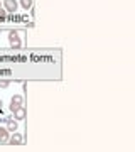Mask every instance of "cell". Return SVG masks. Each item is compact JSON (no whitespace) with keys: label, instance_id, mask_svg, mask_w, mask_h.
Returning a JSON list of instances; mask_svg holds the SVG:
<instances>
[{"label":"cell","instance_id":"6da1fadb","mask_svg":"<svg viewBox=\"0 0 135 152\" xmlns=\"http://www.w3.org/2000/svg\"><path fill=\"white\" fill-rule=\"evenodd\" d=\"M9 41H10V46L14 49L20 48V39H19V34H17V32H14V31H12V32L9 34Z\"/></svg>","mask_w":135,"mask_h":152},{"label":"cell","instance_id":"7a4b0ae2","mask_svg":"<svg viewBox=\"0 0 135 152\" xmlns=\"http://www.w3.org/2000/svg\"><path fill=\"white\" fill-rule=\"evenodd\" d=\"M4 7H5L7 12H10V14H15L17 10V0H4Z\"/></svg>","mask_w":135,"mask_h":152},{"label":"cell","instance_id":"3957f363","mask_svg":"<svg viewBox=\"0 0 135 152\" xmlns=\"http://www.w3.org/2000/svg\"><path fill=\"white\" fill-rule=\"evenodd\" d=\"M19 107H22V96L20 95H14L12 100H10V110L12 112H15Z\"/></svg>","mask_w":135,"mask_h":152},{"label":"cell","instance_id":"277c9868","mask_svg":"<svg viewBox=\"0 0 135 152\" xmlns=\"http://www.w3.org/2000/svg\"><path fill=\"white\" fill-rule=\"evenodd\" d=\"M22 142H24V140H22L20 134H14V135L9 137V142H7V144H12V145H20Z\"/></svg>","mask_w":135,"mask_h":152},{"label":"cell","instance_id":"5b68a950","mask_svg":"<svg viewBox=\"0 0 135 152\" xmlns=\"http://www.w3.org/2000/svg\"><path fill=\"white\" fill-rule=\"evenodd\" d=\"M9 130L4 129V127H0V144H7L9 142Z\"/></svg>","mask_w":135,"mask_h":152},{"label":"cell","instance_id":"8992f818","mask_svg":"<svg viewBox=\"0 0 135 152\" xmlns=\"http://www.w3.org/2000/svg\"><path fill=\"white\" fill-rule=\"evenodd\" d=\"M14 113V118L15 120H24L26 118V110L22 108V107H19V108L15 110V112H12Z\"/></svg>","mask_w":135,"mask_h":152},{"label":"cell","instance_id":"52a82bcc","mask_svg":"<svg viewBox=\"0 0 135 152\" xmlns=\"http://www.w3.org/2000/svg\"><path fill=\"white\" fill-rule=\"evenodd\" d=\"M7 124H9V125H7V130H9V132H15L17 130V122H14V118L9 120Z\"/></svg>","mask_w":135,"mask_h":152},{"label":"cell","instance_id":"ba28073f","mask_svg":"<svg viewBox=\"0 0 135 152\" xmlns=\"http://www.w3.org/2000/svg\"><path fill=\"white\" fill-rule=\"evenodd\" d=\"M20 5H22V9L29 10V9L32 7V0H20Z\"/></svg>","mask_w":135,"mask_h":152},{"label":"cell","instance_id":"9c48e42d","mask_svg":"<svg viewBox=\"0 0 135 152\" xmlns=\"http://www.w3.org/2000/svg\"><path fill=\"white\" fill-rule=\"evenodd\" d=\"M5 10H4V9H2V7H0V20H4V19H5Z\"/></svg>","mask_w":135,"mask_h":152},{"label":"cell","instance_id":"30bf717a","mask_svg":"<svg viewBox=\"0 0 135 152\" xmlns=\"http://www.w3.org/2000/svg\"><path fill=\"white\" fill-rule=\"evenodd\" d=\"M0 88H9V81H0Z\"/></svg>","mask_w":135,"mask_h":152}]
</instances>
